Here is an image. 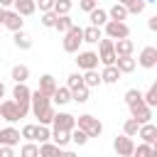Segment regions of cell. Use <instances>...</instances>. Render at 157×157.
<instances>
[{
	"label": "cell",
	"instance_id": "34",
	"mask_svg": "<svg viewBox=\"0 0 157 157\" xmlns=\"http://www.w3.org/2000/svg\"><path fill=\"white\" fill-rule=\"evenodd\" d=\"M142 101H145L150 108H155V105H157V83H152V86L147 88V93H142Z\"/></svg>",
	"mask_w": 157,
	"mask_h": 157
},
{
	"label": "cell",
	"instance_id": "25",
	"mask_svg": "<svg viewBox=\"0 0 157 157\" xmlns=\"http://www.w3.org/2000/svg\"><path fill=\"white\" fill-rule=\"evenodd\" d=\"M39 155L42 157H54V155H61V147L56 142L47 140V142H39Z\"/></svg>",
	"mask_w": 157,
	"mask_h": 157
},
{
	"label": "cell",
	"instance_id": "17",
	"mask_svg": "<svg viewBox=\"0 0 157 157\" xmlns=\"http://www.w3.org/2000/svg\"><path fill=\"white\" fill-rule=\"evenodd\" d=\"M135 59H132V54H123V56H115V66H118V71L120 74H130V71H135Z\"/></svg>",
	"mask_w": 157,
	"mask_h": 157
},
{
	"label": "cell",
	"instance_id": "2",
	"mask_svg": "<svg viewBox=\"0 0 157 157\" xmlns=\"http://www.w3.org/2000/svg\"><path fill=\"white\" fill-rule=\"evenodd\" d=\"M29 113V103H17L15 98L0 101V118L7 123H17L20 118H27Z\"/></svg>",
	"mask_w": 157,
	"mask_h": 157
},
{
	"label": "cell",
	"instance_id": "21",
	"mask_svg": "<svg viewBox=\"0 0 157 157\" xmlns=\"http://www.w3.org/2000/svg\"><path fill=\"white\" fill-rule=\"evenodd\" d=\"M52 101L56 103V105H66L69 101H71V91H69V86H56L54 88V93H52Z\"/></svg>",
	"mask_w": 157,
	"mask_h": 157
},
{
	"label": "cell",
	"instance_id": "22",
	"mask_svg": "<svg viewBox=\"0 0 157 157\" xmlns=\"http://www.w3.org/2000/svg\"><path fill=\"white\" fill-rule=\"evenodd\" d=\"M88 20H91V25H96V27H103V25L108 22V12H105V10H101V7L96 5V7L88 12Z\"/></svg>",
	"mask_w": 157,
	"mask_h": 157
},
{
	"label": "cell",
	"instance_id": "38",
	"mask_svg": "<svg viewBox=\"0 0 157 157\" xmlns=\"http://www.w3.org/2000/svg\"><path fill=\"white\" fill-rule=\"evenodd\" d=\"M71 142L81 147V145H86V142H88V135H86L81 128H74V130H71Z\"/></svg>",
	"mask_w": 157,
	"mask_h": 157
},
{
	"label": "cell",
	"instance_id": "40",
	"mask_svg": "<svg viewBox=\"0 0 157 157\" xmlns=\"http://www.w3.org/2000/svg\"><path fill=\"white\" fill-rule=\"evenodd\" d=\"M56 17H59V15H56L54 10H47V12H42V20H39V22H42L44 27H54V22H56Z\"/></svg>",
	"mask_w": 157,
	"mask_h": 157
},
{
	"label": "cell",
	"instance_id": "51",
	"mask_svg": "<svg viewBox=\"0 0 157 157\" xmlns=\"http://www.w3.org/2000/svg\"><path fill=\"white\" fill-rule=\"evenodd\" d=\"M145 2H157V0H145Z\"/></svg>",
	"mask_w": 157,
	"mask_h": 157
},
{
	"label": "cell",
	"instance_id": "1",
	"mask_svg": "<svg viewBox=\"0 0 157 157\" xmlns=\"http://www.w3.org/2000/svg\"><path fill=\"white\" fill-rule=\"evenodd\" d=\"M29 110L34 113V118L39 120V125H49L52 118H54V113H56L54 105H52V96L42 93L39 88L32 91V96H29Z\"/></svg>",
	"mask_w": 157,
	"mask_h": 157
},
{
	"label": "cell",
	"instance_id": "30",
	"mask_svg": "<svg viewBox=\"0 0 157 157\" xmlns=\"http://www.w3.org/2000/svg\"><path fill=\"white\" fill-rule=\"evenodd\" d=\"M88 91H91V88L81 83L78 88H74V91H71V101H76V103H86V101H88Z\"/></svg>",
	"mask_w": 157,
	"mask_h": 157
},
{
	"label": "cell",
	"instance_id": "19",
	"mask_svg": "<svg viewBox=\"0 0 157 157\" xmlns=\"http://www.w3.org/2000/svg\"><path fill=\"white\" fill-rule=\"evenodd\" d=\"M12 7H15V12H20L22 17H29V15H34L37 2H34V0H15Z\"/></svg>",
	"mask_w": 157,
	"mask_h": 157
},
{
	"label": "cell",
	"instance_id": "45",
	"mask_svg": "<svg viewBox=\"0 0 157 157\" xmlns=\"http://www.w3.org/2000/svg\"><path fill=\"white\" fill-rule=\"evenodd\" d=\"M37 2H39V12H47L54 7V0H37Z\"/></svg>",
	"mask_w": 157,
	"mask_h": 157
},
{
	"label": "cell",
	"instance_id": "7",
	"mask_svg": "<svg viewBox=\"0 0 157 157\" xmlns=\"http://www.w3.org/2000/svg\"><path fill=\"white\" fill-rule=\"evenodd\" d=\"M128 108H130V118H135L137 123H147V120H152V108H150L142 98L135 101V103H130Z\"/></svg>",
	"mask_w": 157,
	"mask_h": 157
},
{
	"label": "cell",
	"instance_id": "9",
	"mask_svg": "<svg viewBox=\"0 0 157 157\" xmlns=\"http://www.w3.org/2000/svg\"><path fill=\"white\" fill-rule=\"evenodd\" d=\"M54 130H74L76 128V118L71 113H54L52 123H49Z\"/></svg>",
	"mask_w": 157,
	"mask_h": 157
},
{
	"label": "cell",
	"instance_id": "14",
	"mask_svg": "<svg viewBox=\"0 0 157 157\" xmlns=\"http://www.w3.org/2000/svg\"><path fill=\"white\" fill-rule=\"evenodd\" d=\"M22 25H25V20H22L20 12H15V10H7V12H5V22H2V27H7L10 32H17V29H22Z\"/></svg>",
	"mask_w": 157,
	"mask_h": 157
},
{
	"label": "cell",
	"instance_id": "29",
	"mask_svg": "<svg viewBox=\"0 0 157 157\" xmlns=\"http://www.w3.org/2000/svg\"><path fill=\"white\" fill-rule=\"evenodd\" d=\"M12 78H15V83L27 81V78H29V69H27L25 64H15V66H12Z\"/></svg>",
	"mask_w": 157,
	"mask_h": 157
},
{
	"label": "cell",
	"instance_id": "35",
	"mask_svg": "<svg viewBox=\"0 0 157 157\" xmlns=\"http://www.w3.org/2000/svg\"><path fill=\"white\" fill-rule=\"evenodd\" d=\"M47 140H52V130H49V125H39V123H37L34 142H47Z\"/></svg>",
	"mask_w": 157,
	"mask_h": 157
},
{
	"label": "cell",
	"instance_id": "39",
	"mask_svg": "<svg viewBox=\"0 0 157 157\" xmlns=\"http://www.w3.org/2000/svg\"><path fill=\"white\" fill-rule=\"evenodd\" d=\"M145 5H147L145 0H130L125 7H128V15H140V12L145 10Z\"/></svg>",
	"mask_w": 157,
	"mask_h": 157
},
{
	"label": "cell",
	"instance_id": "18",
	"mask_svg": "<svg viewBox=\"0 0 157 157\" xmlns=\"http://www.w3.org/2000/svg\"><path fill=\"white\" fill-rule=\"evenodd\" d=\"M118 81H120V71H118V66H115V64L103 66V71H101V83H118Z\"/></svg>",
	"mask_w": 157,
	"mask_h": 157
},
{
	"label": "cell",
	"instance_id": "6",
	"mask_svg": "<svg viewBox=\"0 0 157 157\" xmlns=\"http://www.w3.org/2000/svg\"><path fill=\"white\" fill-rule=\"evenodd\" d=\"M103 29H105V37H110V39L130 37V27H128L123 20H108V22L103 25Z\"/></svg>",
	"mask_w": 157,
	"mask_h": 157
},
{
	"label": "cell",
	"instance_id": "23",
	"mask_svg": "<svg viewBox=\"0 0 157 157\" xmlns=\"http://www.w3.org/2000/svg\"><path fill=\"white\" fill-rule=\"evenodd\" d=\"M54 88H56V78H54L52 74H44V76H39V91H42V93L52 96V93H54Z\"/></svg>",
	"mask_w": 157,
	"mask_h": 157
},
{
	"label": "cell",
	"instance_id": "33",
	"mask_svg": "<svg viewBox=\"0 0 157 157\" xmlns=\"http://www.w3.org/2000/svg\"><path fill=\"white\" fill-rule=\"evenodd\" d=\"M71 7H74V2H71V0H54V7H52V10H54L56 15H69V12H71Z\"/></svg>",
	"mask_w": 157,
	"mask_h": 157
},
{
	"label": "cell",
	"instance_id": "10",
	"mask_svg": "<svg viewBox=\"0 0 157 157\" xmlns=\"http://www.w3.org/2000/svg\"><path fill=\"white\" fill-rule=\"evenodd\" d=\"M137 64L142 69H155L157 66V47H145L137 56Z\"/></svg>",
	"mask_w": 157,
	"mask_h": 157
},
{
	"label": "cell",
	"instance_id": "43",
	"mask_svg": "<svg viewBox=\"0 0 157 157\" xmlns=\"http://www.w3.org/2000/svg\"><path fill=\"white\" fill-rule=\"evenodd\" d=\"M142 98V93L137 91V88H130V91H125V103L130 105V103H135V101H140Z\"/></svg>",
	"mask_w": 157,
	"mask_h": 157
},
{
	"label": "cell",
	"instance_id": "24",
	"mask_svg": "<svg viewBox=\"0 0 157 157\" xmlns=\"http://www.w3.org/2000/svg\"><path fill=\"white\" fill-rule=\"evenodd\" d=\"M52 142H56V145L64 150V147L71 142V130H54V128H52Z\"/></svg>",
	"mask_w": 157,
	"mask_h": 157
},
{
	"label": "cell",
	"instance_id": "13",
	"mask_svg": "<svg viewBox=\"0 0 157 157\" xmlns=\"http://www.w3.org/2000/svg\"><path fill=\"white\" fill-rule=\"evenodd\" d=\"M17 142H20V130H17V128H12V125L0 128V145H10V147H15Z\"/></svg>",
	"mask_w": 157,
	"mask_h": 157
},
{
	"label": "cell",
	"instance_id": "42",
	"mask_svg": "<svg viewBox=\"0 0 157 157\" xmlns=\"http://www.w3.org/2000/svg\"><path fill=\"white\" fill-rule=\"evenodd\" d=\"M34 135H37V125H34V123H27V125L20 130V137H25V140H34Z\"/></svg>",
	"mask_w": 157,
	"mask_h": 157
},
{
	"label": "cell",
	"instance_id": "31",
	"mask_svg": "<svg viewBox=\"0 0 157 157\" xmlns=\"http://www.w3.org/2000/svg\"><path fill=\"white\" fill-rule=\"evenodd\" d=\"M71 25H74V20H71L69 15H59V17H56V22H54V29L64 34V32H66V29H69Z\"/></svg>",
	"mask_w": 157,
	"mask_h": 157
},
{
	"label": "cell",
	"instance_id": "20",
	"mask_svg": "<svg viewBox=\"0 0 157 157\" xmlns=\"http://www.w3.org/2000/svg\"><path fill=\"white\" fill-rule=\"evenodd\" d=\"M29 96H32V91L27 88V81L15 83V88H12V98H15L17 103H29Z\"/></svg>",
	"mask_w": 157,
	"mask_h": 157
},
{
	"label": "cell",
	"instance_id": "5",
	"mask_svg": "<svg viewBox=\"0 0 157 157\" xmlns=\"http://www.w3.org/2000/svg\"><path fill=\"white\" fill-rule=\"evenodd\" d=\"M98 61L103 64V66H108V64H115V49H113V39L110 37H101L98 39Z\"/></svg>",
	"mask_w": 157,
	"mask_h": 157
},
{
	"label": "cell",
	"instance_id": "44",
	"mask_svg": "<svg viewBox=\"0 0 157 157\" xmlns=\"http://www.w3.org/2000/svg\"><path fill=\"white\" fill-rule=\"evenodd\" d=\"M96 5H98V0H81V2H78V7H81L83 12H91Z\"/></svg>",
	"mask_w": 157,
	"mask_h": 157
},
{
	"label": "cell",
	"instance_id": "50",
	"mask_svg": "<svg viewBox=\"0 0 157 157\" xmlns=\"http://www.w3.org/2000/svg\"><path fill=\"white\" fill-rule=\"evenodd\" d=\"M118 2H123V5H128V2H130V0H118Z\"/></svg>",
	"mask_w": 157,
	"mask_h": 157
},
{
	"label": "cell",
	"instance_id": "15",
	"mask_svg": "<svg viewBox=\"0 0 157 157\" xmlns=\"http://www.w3.org/2000/svg\"><path fill=\"white\" fill-rule=\"evenodd\" d=\"M15 37H12V42H15V47L17 49H32V44H34V39H32V34H27L25 29H17V32H12Z\"/></svg>",
	"mask_w": 157,
	"mask_h": 157
},
{
	"label": "cell",
	"instance_id": "8",
	"mask_svg": "<svg viewBox=\"0 0 157 157\" xmlns=\"http://www.w3.org/2000/svg\"><path fill=\"white\" fill-rule=\"evenodd\" d=\"M113 150L120 155V157H132V150H135V142H132V137L130 135H118L115 140H113Z\"/></svg>",
	"mask_w": 157,
	"mask_h": 157
},
{
	"label": "cell",
	"instance_id": "47",
	"mask_svg": "<svg viewBox=\"0 0 157 157\" xmlns=\"http://www.w3.org/2000/svg\"><path fill=\"white\" fill-rule=\"evenodd\" d=\"M15 0H0V7H12Z\"/></svg>",
	"mask_w": 157,
	"mask_h": 157
},
{
	"label": "cell",
	"instance_id": "32",
	"mask_svg": "<svg viewBox=\"0 0 157 157\" xmlns=\"http://www.w3.org/2000/svg\"><path fill=\"white\" fill-rule=\"evenodd\" d=\"M155 152H157V145H150V142H142L132 150V155H137V157H147V155H155Z\"/></svg>",
	"mask_w": 157,
	"mask_h": 157
},
{
	"label": "cell",
	"instance_id": "26",
	"mask_svg": "<svg viewBox=\"0 0 157 157\" xmlns=\"http://www.w3.org/2000/svg\"><path fill=\"white\" fill-rule=\"evenodd\" d=\"M108 20H128V7L123 2H115L110 10H108Z\"/></svg>",
	"mask_w": 157,
	"mask_h": 157
},
{
	"label": "cell",
	"instance_id": "16",
	"mask_svg": "<svg viewBox=\"0 0 157 157\" xmlns=\"http://www.w3.org/2000/svg\"><path fill=\"white\" fill-rule=\"evenodd\" d=\"M113 49H115V54H118V56H123V54H132L135 42H132V39H128V37H120V39H113Z\"/></svg>",
	"mask_w": 157,
	"mask_h": 157
},
{
	"label": "cell",
	"instance_id": "11",
	"mask_svg": "<svg viewBox=\"0 0 157 157\" xmlns=\"http://www.w3.org/2000/svg\"><path fill=\"white\" fill-rule=\"evenodd\" d=\"M137 137H140L142 142L157 145V125H152L150 120H147V123H140V128H137Z\"/></svg>",
	"mask_w": 157,
	"mask_h": 157
},
{
	"label": "cell",
	"instance_id": "37",
	"mask_svg": "<svg viewBox=\"0 0 157 157\" xmlns=\"http://www.w3.org/2000/svg\"><path fill=\"white\" fill-rule=\"evenodd\" d=\"M137 128H140V123H137L135 118H128V120L123 123V132H125V135H130V137H135V135H137Z\"/></svg>",
	"mask_w": 157,
	"mask_h": 157
},
{
	"label": "cell",
	"instance_id": "41",
	"mask_svg": "<svg viewBox=\"0 0 157 157\" xmlns=\"http://www.w3.org/2000/svg\"><path fill=\"white\" fill-rule=\"evenodd\" d=\"M81 83H83V76H81V74H69V76H66V86H69V91L78 88Z\"/></svg>",
	"mask_w": 157,
	"mask_h": 157
},
{
	"label": "cell",
	"instance_id": "49",
	"mask_svg": "<svg viewBox=\"0 0 157 157\" xmlns=\"http://www.w3.org/2000/svg\"><path fill=\"white\" fill-rule=\"evenodd\" d=\"M2 96H5V83L0 81V98H2Z\"/></svg>",
	"mask_w": 157,
	"mask_h": 157
},
{
	"label": "cell",
	"instance_id": "48",
	"mask_svg": "<svg viewBox=\"0 0 157 157\" xmlns=\"http://www.w3.org/2000/svg\"><path fill=\"white\" fill-rule=\"evenodd\" d=\"M5 12H7V7H0V25L5 22Z\"/></svg>",
	"mask_w": 157,
	"mask_h": 157
},
{
	"label": "cell",
	"instance_id": "52",
	"mask_svg": "<svg viewBox=\"0 0 157 157\" xmlns=\"http://www.w3.org/2000/svg\"><path fill=\"white\" fill-rule=\"evenodd\" d=\"M34 2H37V0H34Z\"/></svg>",
	"mask_w": 157,
	"mask_h": 157
},
{
	"label": "cell",
	"instance_id": "28",
	"mask_svg": "<svg viewBox=\"0 0 157 157\" xmlns=\"http://www.w3.org/2000/svg\"><path fill=\"white\" fill-rule=\"evenodd\" d=\"M83 86L93 88V86H101V74L96 69H86L83 71Z\"/></svg>",
	"mask_w": 157,
	"mask_h": 157
},
{
	"label": "cell",
	"instance_id": "3",
	"mask_svg": "<svg viewBox=\"0 0 157 157\" xmlns=\"http://www.w3.org/2000/svg\"><path fill=\"white\" fill-rule=\"evenodd\" d=\"M81 44H83V27H78V25H71V27L64 32V42H61V47H64V52H69V54H76Z\"/></svg>",
	"mask_w": 157,
	"mask_h": 157
},
{
	"label": "cell",
	"instance_id": "27",
	"mask_svg": "<svg viewBox=\"0 0 157 157\" xmlns=\"http://www.w3.org/2000/svg\"><path fill=\"white\" fill-rule=\"evenodd\" d=\"M101 37H103V32H101V27H96V25H91V27L83 29V42H88V44H96Z\"/></svg>",
	"mask_w": 157,
	"mask_h": 157
},
{
	"label": "cell",
	"instance_id": "12",
	"mask_svg": "<svg viewBox=\"0 0 157 157\" xmlns=\"http://www.w3.org/2000/svg\"><path fill=\"white\" fill-rule=\"evenodd\" d=\"M78 56H76V64H78V69H96L98 66V54L96 52H76Z\"/></svg>",
	"mask_w": 157,
	"mask_h": 157
},
{
	"label": "cell",
	"instance_id": "46",
	"mask_svg": "<svg viewBox=\"0 0 157 157\" xmlns=\"http://www.w3.org/2000/svg\"><path fill=\"white\" fill-rule=\"evenodd\" d=\"M147 27H150L152 32H157V15H152V17L147 20Z\"/></svg>",
	"mask_w": 157,
	"mask_h": 157
},
{
	"label": "cell",
	"instance_id": "4",
	"mask_svg": "<svg viewBox=\"0 0 157 157\" xmlns=\"http://www.w3.org/2000/svg\"><path fill=\"white\" fill-rule=\"evenodd\" d=\"M76 128H81L88 137H98V135L103 132V123H101L98 118L88 115V113H83V115H78V118H76Z\"/></svg>",
	"mask_w": 157,
	"mask_h": 157
},
{
	"label": "cell",
	"instance_id": "36",
	"mask_svg": "<svg viewBox=\"0 0 157 157\" xmlns=\"http://www.w3.org/2000/svg\"><path fill=\"white\" fill-rule=\"evenodd\" d=\"M20 155L22 157H39V147L34 145V140H27V145H22Z\"/></svg>",
	"mask_w": 157,
	"mask_h": 157
}]
</instances>
